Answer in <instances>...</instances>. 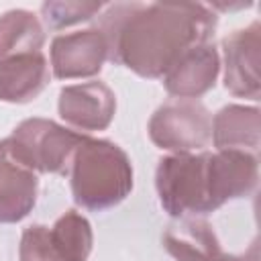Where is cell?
Returning <instances> with one entry per match:
<instances>
[{"instance_id":"obj_8","label":"cell","mask_w":261,"mask_h":261,"mask_svg":"<svg viewBox=\"0 0 261 261\" xmlns=\"http://www.w3.org/2000/svg\"><path fill=\"white\" fill-rule=\"evenodd\" d=\"M59 116L77 130H104L116 112V96L108 84L94 80L65 86L59 92Z\"/></svg>"},{"instance_id":"obj_3","label":"cell","mask_w":261,"mask_h":261,"mask_svg":"<svg viewBox=\"0 0 261 261\" xmlns=\"http://www.w3.org/2000/svg\"><path fill=\"white\" fill-rule=\"evenodd\" d=\"M155 188L163 210L173 218L202 216L224 206L212 153H171L159 159Z\"/></svg>"},{"instance_id":"obj_16","label":"cell","mask_w":261,"mask_h":261,"mask_svg":"<svg viewBox=\"0 0 261 261\" xmlns=\"http://www.w3.org/2000/svg\"><path fill=\"white\" fill-rule=\"evenodd\" d=\"M104 8L102 2H43L41 16L51 31L67 29L77 22L92 20Z\"/></svg>"},{"instance_id":"obj_15","label":"cell","mask_w":261,"mask_h":261,"mask_svg":"<svg viewBox=\"0 0 261 261\" xmlns=\"http://www.w3.org/2000/svg\"><path fill=\"white\" fill-rule=\"evenodd\" d=\"M43 45L45 31L33 12L14 8L0 16V61L27 53H43Z\"/></svg>"},{"instance_id":"obj_4","label":"cell","mask_w":261,"mask_h":261,"mask_svg":"<svg viewBox=\"0 0 261 261\" xmlns=\"http://www.w3.org/2000/svg\"><path fill=\"white\" fill-rule=\"evenodd\" d=\"M84 137L49 118H27L12 130L6 143L10 153L29 169L67 175Z\"/></svg>"},{"instance_id":"obj_18","label":"cell","mask_w":261,"mask_h":261,"mask_svg":"<svg viewBox=\"0 0 261 261\" xmlns=\"http://www.w3.org/2000/svg\"><path fill=\"white\" fill-rule=\"evenodd\" d=\"M212 261H247L245 257H237V255H228V253H220L218 257H214Z\"/></svg>"},{"instance_id":"obj_17","label":"cell","mask_w":261,"mask_h":261,"mask_svg":"<svg viewBox=\"0 0 261 261\" xmlns=\"http://www.w3.org/2000/svg\"><path fill=\"white\" fill-rule=\"evenodd\" d=\"M18 257L20 261H53L49 253V245H47L45 224H31L22 230Z\"/></svg>"},{"instance_id":"obj_6","label":"cell","mask_w":261,"mask_h":261,"mask_svg":"<svg viewBox=\"0 0 261 261\" xmlns=\"http://www.w3.org/2000/svg\"><path fill=\"white\" fill-rule=\"evenodd\" d=\"M222 59H224V88L239 98L259 100L261 80V24L251 22L222 39Z\"/></svg>"},{"instance_id":"obj_5","label":"cell","mask_w":261,"mask_h":261,"mask_svg":"<svg viewBox=\"0 0 261 261\" xmlns=\"http://www.w3.org/2000/svg\"><path fill=\"white\" fill-rule=\"evenodd\" d=\"M149 139L171 153H194L212 137V114L198 100L175 98L161 104L149 120Z\"/></svg>"},{"instance_id":"obj_7","label":"cell","mask_w":261,"mask_h":261,"mask_svg":"<svg viewBox=\"0 0 261 261\" xmlns=\"http://www.w3.org/2000/svg\"><path fill=\"white\" fill-rule=\"evenodd\" d=\"M51 71L57 80L94 77L102 71L108 59L104 35L92 27L67 35H57L51 41Z\"/></svg>"},{"instance_id":"obj_9","label":"cell","mask_w":261,"mask_h":261,"mask_svg":"<svg viewBox=\"0 0 261 261\" xmlns=\"http://www.w3.org/2000/svg\"><path fill=\"white\" fill-rule=\"evenodd\" d=\"M220 73V55L214 43H202L188 49L163 75L169 96L196 100L214 88Z\"/></svg>"},{"instance_id":"obj_11","label":"cell","mask_w":261,"mask_h":261,"mask_svg":"<svg viewBox=\"0 0 261 261\" xmlns=\"http://www.w3.org/2000/svg\"><path fill=\"white\" fill-rule=\"evenodd\" d=\"M51 80L43 53H27L0 61V102L24 104L35 100Z\"/></svg>"},{"instance_id":"obj_13","label":"cell","mask_w":261,"mask_h":261,"mask_svg":"<svg viewBox=\"0 0 261 261\" xmlns=\"http://www.w3.org/2000/svg\"><path fill=\"white\" fill-rule=\"evenodd\" d=\"M163 247L175 261H212L224 253L212 226L198 216H184L169 224Z\"/></svg>"},{"instance_id":"obj_10","label":"cell","mask_w":261,"mask_h":261,"mask_svg":"<svg viewBox=\"0 0 261 261\" xmlns=\"http://www.w3.org/2000/svg\"><path fill=\"white\" fill-rule=\"evenodd\" d=\"M39 177L22 165L8 149L6 139L0 141V224H14L29 216L37 204Z\"/></svg>"},{"instance_id":"obj_12","label":"cell","mask_w":261,"mask_h":261,"mask_svg":"<svg viewBox=\"0 0 261 261\" xmlns=\"http://www.w3.org/2000/svg\"><path fill=\"white\" fill-rule=\"evenodd\" d=\"M212 143L216 151L237 149L257 153L261 141V112L257 106L228 104L212 118Z\"/></svg>"},{"instance_id":"obj_2","label":"cell","mask_w":261,"mask_h":261,"mask_svg":"<svg viewBox=\"0 0 261 261\" xmlns=\"http://www.w3.org/2000/svg\"><path fill=\"white\" fill-rule=\"evenodd\" d=\"M67 175L75 204L92 212L114 208L133 190L130 159L108 139L86 135L71 159Z\"/></svg>"},{"instance_id":"obj_14","label":"cell","mask_w":261,"mask_h":261,"mask_svg":"<svg viewBox=\"0 0 261 261\" xmlns=\"http://www.w3.org/2000/svg\"><path fill=\"white\" fill-rule=\"evenodd\" d=\"M47 245L53 261H88L94 245L92 224L80 212L67 210L47 226Z\"/></svg>"},{"instance_id":"obj_1","label":"cell","mask_w":261,"mask_h":261,"mask_svg":"<svg viewBox=\"0 0 261 261\" xmlns=\"http://www.w3.org/2000/svg\"><path fill=\"white\" fill-rule=\"evenodd\" d=\"M216 14L200 2H116L98 16L96 29L108 59L141 77H163L192 47L210 43Z\"/></svg>"}]
</instances>
